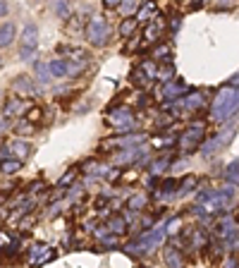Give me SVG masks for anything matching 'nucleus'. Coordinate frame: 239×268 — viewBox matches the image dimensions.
<instances>
[{"label":"nucleus","instance_id":"f257e3e1","mask_svg":"<svg viewBox=\"0 0 239 268\" xmlns=\"http://www.w3.org/2000/svg\"><path fill=\"white\" fill-rule=\"evenodd\" d=\"M239 113V87H222L210 103V122H225Z\"/></svg>","mask_w":239,"mask_h":268},{"label":"nucleus","instance_id":"f03ea898","mask_svg":"<svg viewBox=\"0 0 239 268\" xmlns=\"http://www.w3.org/2000/svg\"><path fill=\"white\" fill-rule=\"evenodd\" d=\"M168 237V232H165V228H144L137 237L132 239L127 247H124V251L129 254V256H141V254H151L153 249H158L163 242Z\"/></svg>","mask_w":239,"mask_h":268},{"label":"nucleus","instance_id":"7ed1b4c3","mask_svg":"<svg viewBox=\"0 0 239 268\" xmlns=\"http://www.w3.org/2000/svg\"><path fill=\"white\" fill-rule=\"evenodd\" d=\"M204 137H206V125H204V122H194V125H189V127L177 137L179 156H189L191 151H196L199 146H201Z\"/></svg>","mask_w":239,"mask_h":268},{"label":"nucleus","instance_id":"20e7f679","mask_svg":"<svg viewBox=\"0 0 239 268\" xmlns=\"http://www.w3.org/2000/svg\"><path fill=\"white\" fill-rule=\"evenodd\" d=\"M108 125H113L118 132L127 134V132H134L137 127V118H134V110L127 108V106H113L110 113H108Z\"/></svg>","mask_w":239,"mask_h":268},{"label":"nucleus","instance_id":"39448f33","mask_svg":"<svg viewBox=\"0 0 239 268\" xmlns=\"http://www.w3.org/2000/svg\"><path fill=\"white\" fill-rule=\"evenodd\" d=\"M110 38V27L103 17H91L89 24H86V41L96 48H103Z\"/></svg>","mask_w":239,"mask_h":268},{"label":"nucleus","instance_id":"423d86ee","mask_svg":"<svg viewBox=\"0 0 239 268\" xmlns=\"http://www.w3.org/2000/svg\"><path fill=\"white\" fill-rule=\"evenodd\" d=\"M163 31H168V19L163 15H153V19L146 22V29H144V43L146 46H155L158 38L163 36Z\"/></svg>","mask_w":239,"mask_h":268},{"label":"nucleus","instance_id":"0eeeda50","mask_svg":"<svg viewBox=\"0 0 239 268\" xmlns=\"http://www.w3.org/2000/svg\"><path fill=\"white\" fill-rule=\"evenodd\" d=\"M175 103H177V106H182L184 110L196 113V110H201V108L208 103V98H206V93H204V91H191V89H189L184 96H179Z\"/></svg>","mask_w":239,"mask_h":268},{"label":"nucleus","instance_id":"6e6552de","mask_svg":"<svg viewBox=\"0 0 239 268\" xmlns=\"http://www.w3.org/2000/svg\"><path fill=\"white\" fill-rule=\"evenodd\" d=\"M189 91V87L179 79H170V82H163V87L158 89V101H177L179 96H184Z\"/></svg>","mask_w":239,"mask_h":268},{"label":"nucleus","instance_id":"1a4fd4ad","mask_svg":"<svg viewBox=\"0 0 239 268\" xmlns=\"http://www.w3.org/2000/svg\"><path fill=\"white\" fill-rule=\"evenodd\" d=\"M230 139H232V134H227V132H225V134L210 137L208 142H201V156H204V158H210V156H215V153L222 149V146H225Z\"/></svg>","mask_w":239,"mask_h":268},{"label":"nucleus","instance_id":"9d476101","mask_svg":"<svg viewBox=\"0 0 239 268\" xmlns=\"http://www.w3.org/2000/svg\"><path fill=\"white\" fill-rule=\"evenodd\" d=\"M24 113H27V103H24L22 98L12 96V98H7V101H5V108H2V118L12 120V118H19V115H24Z\"/></svg>","mask_w":239,"mask_h":268},{"label":"nucleus","instance_id":"9b49d317","mask_svg":"<svg viewBox=\"0 0 239 268\" xmlns=\"http://www.w3.org/2000/svg\"><path fill=\"white\" fill-rule=\"evenodd\" d=\"M38 46V27L34 22H27V27L19 34V48H36Z\"/></svg>","mask_w":239,"mask_h":268},{"label":"nucleus","instance_id":"f8f14e48","mask_svg":"<svg viewBox=\"0 0 239 268\" xmlns=\"http://www.w3.org/2000/svg\"><path fill=\"white\" fill-rule=\"evenodd\" d=\"M232 230H235V218H232V215H220V218L215 220V225H213V232H215L218 239H225Z\"/></svg>","mask_w":239,"mask_h":268},{"label":"nucleus","instance_id":"ddd939ff","mask_svg":"<svg viewBox=\"0 0 239 268\" xmlns=\"http://www.w3.org/2000/svg\"><path fill=\"white\" fill-rule=\"evenodd\" d=\"M158 12V5H155V0H146V2H141L139 5V10L134 12V19L139 22V24H146L149 19H153V15Z\"/></svg>","mask_w":239,"mask_h":268},{"label":"nucleus","instance_id":"4468645a","mask_svg":"<svg viewBox=\"0 0 239 268\" xmlns=\"http://www.w3.org/2000/svg\"><path fill=\"white\" fill-rule=\"evenodd\" d=\"M175 192H177V179L175 178H165L160 184H155V197L158 199H170V197H175Z\"/></svg>","mask_w":239,"mask_h":268},{"label":"nucleus","instance_id":"2eb2a0df","mask_svg":"<svg viewBox=\"0 0 239 268\" xmlns=\"http://www.w3.org/2000/svg\"><path fill=\"white\" fill-rule=\"evenodd\" d=\"M12 87H15V91H17V93H24V96H31V93H36V84L31 82V77H27V74H22V77H15Z\"/></svg>","mask_w":239,"mask_h":268},{"label":"nucleus","instance_id":"dca6fc26","mask_svg":"<svg viewBox=\"0 0 239 268\" xmlns=\"http://www.w3.org/2000/svg\"><path fill=\"white\" fill-rule=\"evenodd\" d=\"M153 82H155V79H151L139 65L132 70V84H134V87H139V89H149V87H153Z\"/></svg>","mask_w":239,"mask_h":268},{"label":"nucleus","instance_id":"f3484780","mask_svg":"<svg viewBox=\"0 0 239 268\" xmlns=\"http://www.w3.org/2000/svg\"><path fill=\"white\" fill-rule=\"evenodd\" d=\"M15 36H17V27H15L12 22H5V24L0 27V48H7V46L15 41Z\"/></svg>","mask_w":239,"mask_h":268},{"label":"nucleus","instance_id":"a211bd4d","mask_svg":"<svg viewBox=\"0 0 239 268\" xmlns=\"http://www.w3.org/2000/svg\"><path fill=\"white\" fill-rule=\"evenodd\" d=\"M108 230L113 232V235H127V220L122 218V215H108Z\"/></svg>","mask_w":239,"mask_h":268},{"label":"nucleus","instance_id":"6ab92c4d","mask_svg":"<svg viewBox=\"0 0 239 268\" xmlns=\"http://www.w3.org/2000/svg\"><path fill=\"white\" fill-rule=\"evenodd\" d=\"M155 79H158V82H170V79H175V65H172V60H165V62L158 67Z\"/></svg>","mask_w":239,"mask_h":268},{"label":"nucleus","instance_id":"aec40b11","mask_svg":"<svg viewBox=\"0 0 239 268\" xmlns=\"http://www.w3.org/2000/svg\"><path fill=\"white\" fill-rule=\"evenodd\" d=\"M139 29V22L134 19V17H124L122 22H120V36L122 38H129V36H134Z\"/></svg>","mask_w":239,"mask_h":268},{"label":"nucleus","instance_id":"412c9836","mask_svg":"<svg viewBox=\"0 0 239 268\" xmlns=\"http://www.w3.org/2000/svg\"><path fill=\"white\" fill-rule=\"evenodd\" d=\"M34 72H36V79H38L41 84H48V82L53 79L51 67H48L46 62H41V60H36V62H34Z\"/></svg>","mask_w":239,"mask_h":268},{"label":"nucleus","instance_id":"4be33fe9","mask_svg":"<svg viewBox=\"0 0 239 268\" xmlns=\"http://www.w3.org/2000/svg\"><path fill=\"white\" fill-rule=\"evenodd\" d=\"M19 168H22V158H5V161H0V173L2 175H12V173H19Z\"/></svg>","mask_w":239,"mask_h":268},{"label":"nucleus","instance_id":"5701e85b","mask_svg":"<svg viewBox=\"0 0 239 268\" xmlns=\"http://www.w3.org/2000/svg\"><path fill=\"white\" fill-rule=\"evenodd\" d=\"M7 149H10V153H12L15 158H27V156L31 153L29 144H27V142H19V139H15V142H12Z\"/></svg>","mask_w":239,"mask_h":268},{"label":"nucleus","instance_id":"b1692460","mask_svg":"<svg viewBox=\"0 0 239 268\" xmlns=\"http://www.w3.org/2000/svg\"><path fill=\"white\" fill-rule=\"evenodd\" d=\"M151 58L155 60V62H165V60H172V48H170L168 43H160V46H155V48H153Z\"/></svg>","mask_w":239,"mask_h":268},{"label":"nucleus","instance_id":"393cba45","mask_svg":"<svg viewBox=\"0 0 239 268\" xmlns=\"http://www.w3.org/2000/svg\"><path fill=\"white\" fill-rule=\"evenodd\" d=\"M51 74L53 77H67V58H55V60H51Z\"/></svg>","mask_w":239,"mask_h":268},{"label":"nucleus","instance_id":"a878e982","mask_svg":"<svg viewBox=\"0 0 239 268\" xmlns=\"http://www.w3.org/2000/svg\"><path fill=\"white\" fill-rule=\"evenodd\" d=\"M146 206H149V194H134L127 201V209H132V211H144Z\"/></svg>","mask_w":239,"mask_h":268},{"label":"nucleus","instance_id":"bb28decb","mask_svg":"<svg viewBox=\"0 0 239 268\" xmlns=\"http://www.w3.org/2000/svg\"><path fill=\"white\" fill-rule=\"evenodd\" d=\"M139 5H141V0H120L118 10L124 17H134V12L139 10Z\"/></svg>","mask_w":239,"mask_h":268},{"label":"nucleus","instance_id":"cd10ccee","mask_svg":"<svg viewBox=\"0 0 239 268\" xmlns=\"http://www.w3.org/2000/svg\"><path fill=\"white\" fill-rule=\"evenodd\" d=\"M163 261H165V266H182L184 264V259L179 256L177 249H165L163 251Z\"/></svg>","mask_w":239,"mask_h":268},{"label":"nucleus","instance_id":"c85d7f7f","mask_svg":"<svg viewBox=\"0 0 239 268\" xmlns=\"http://www.w3.org/2000/svg\"><path fill=\"white\" fill-rule=\"evenodd\" d=\"M170 163H172V156H168V153H165V156H160V158L151 165V175H160L163 170H168V165H170Z\"/></svg>","mask_w":239,"mask_h":268},{"label":"nucleus","instance_id":"c756f323","mask_svg":"<svg viewBox=\"0 0 239 268\" xmlns=\"http://www.w3.org/2000/svg\"><path fill=\"white\" fill-rule=\"evenodd\" d=\"M194 187H196V178H194V175H187V178L182 179V184L177 187V192H175V194H177V197H187Z\"/></svg>","mask_w":239,"mask_h":268},{"label":"nucleus","instance_id":"7c9ffc66","mask_svg":"<svg viewBox=\"0 0 239 268\" xmlns=\"http://www.w3.org/2000/svg\"><path fill=\"white\" fill-rule=\"evenodd\" d=\"M77 175H79V170H77V168H69V170H67V173H65V175H62V178L58 179V187H62V189H67L69 184H74V179H77Z\"/></svg>","mask_w":239,"mask_h":268},{"label":"nucleus","instance_id":"2f4dec72","mask_svg":"<svg viewBox=\"0 0 239 268\" xmlns=\"http://www.w3.org/2000/svg\"><path fill=\"white\" fill-rule=\"evenodd\" d=\"M225 178H227V182H232V184H237L239 187V161H232V163L227 165Z\"/></svg>","mask_w":239,"mask_h":268},{"label":"nucleus","instance_id":"473e14b6","mask_svg":"<svg viewBox=\"0 0 239 268\" xmlns=\"http://www.w3.org/2000/svg\"><path fill=\"white\" fill-rule=\"evenodd\" d=\"M67 192H69V194H67V199H69V201L82 199V197H84V184H69V187H67Z\"/></svg>","mask_w":239,"mask_h":268},{"label":"nucleus","instance_id":"72a5a7b5","mask_svg":"<svg viewBox=\"0 0 239 268\" xmlns=\"http://www.w3.org/2000/svg\"><path fill=\"white\" fill-rule=\"evenodd\" d=\"M165 232H168V235H182V218H179V215L165 225Z\"/></svg>","mask_w":239,"mask_h":268},{"label":"nucleus","instance_id":"f704fd0d","mask_svg":"<svg viewBox=\"0 0 239 268\" xmlns=\"http://www.w3.org/2000/svg\"><path fill=\"white\" fill-rule=\"evenodd\" d=\"M98 163H101V161H96V158H89L86 163H82V165H79V173H84V175H91V173H96Z\"/></svg>","mask_w":239,"mask_h":268},{"label":"nucleus","instance_id":"c9c22d12","mask_svg":"<svg viewBox=\"0 0 239 268\" xmlns=\"http://www.w3.org/2000/svg\"><path fill=\"white\" fill-rule=\"evenodd\" d=\"M55 12H58L62 19H67V17H69V2H67V0H58V5H55Z\"/></svg>","mask_w":239,"mask_h":268},{"label":"nucleus","instance_id":"e433bc0d","mask_svg":"<svg viewBox=\"0 0 239 268\" xmlns=\"http://www.w3.org/2000/svg\"><path fill=\"white\" fill-rule=\"evenodd\" d=\"M41 115H43V110H41V108H29V110L24 113V118L29 120V122H34V125L41 120Z\"/></svg>","mask_w":239,"mask_h":268},{"label":"nucleus","instance_id":"4c0bfd02","mask_svg":"<svg viewBox=\"0 0 239 268\" xmlns=\"http://www.w3.org/2000/svg\"><path fill=\"white\" fill-rule=\"evenodd\" d=\"M36 55H38V51H36V48H19V58L27 60V62H31Z\"/></svg>","mask_w":239,"mask_h":268},{"label":"nucleus","instance_id":"58836bf2","mask_svg":"<svg viewBox=\"0 0 239 268\" xmlns=\"http://www.w3.org/2000/svg\"><path fill=\"white\" fill-rule=\"evenodd\" d=\"M137 48H139V38H137V34H134V36H129V43L124 46V51L132 53V51H137Z\"/></svg>","mask_w":239,"mask_h":268},{"label":"nucleus","instance_id":"ea45409f","mask_svg":"<svg viewBox=\"0 0 239 268\" xmlns=\"http://www.w3.org/2000/svg\"><path fill=\"white\" fill-rule=\"evenodd\" d=\"M41 189H43V182H31L29 189H27V194H29V197H34V194H36V192H41Z\"/></svg>","mask_w":239,"mask_h":268},{"label":"nucleus","instance_id":"a19ab883","mask_svg":"<svg viewBox=\"0 0 239 268\" xmlns=\"http://www.w3.org/2000/svg\"><path fill=\"white\" fill-rule=\"evenodd\" d=\"M179 22H182V19H179V17H172V19H170V22H168V31H172V34H175V31L179 29Z\"/></svg>","mask_w":239,"mask_h":268},{"label":"nucleus","instance_id":"79ce46f5","mask_svg":"<svg viewBox=\"0 0 239 268\" xmlns=\"http://www.w3.org/2000/svg\"><path fill=\"white\" fill-rule=\"evenodd\" d=\"M108 10H118V5H120V0H101Z\"/></svg>","mask_w":239,"mask_h":268},{"label":"nucleus","instance_id":"37998d69","mask_svg":"<svg viewBox=\"0 0 239 268\" xmlns=\"http://www.w3.org/2000/svg\"><path fill=\"white\" fill-rule=\"evenodd\" d=\"M149 103H151L149 96H146V93H139V108H146Z\"/></svg>","mask_w":239,"mask_h":268},{"label":"nucleus","instance_id":"c03bdc74","mask_svg":"<svg viewBox=\"0 0 239 268\" xmlns=\"http://www.w3.org/2000/svg\"><path fill=\"white\" fill-rule=\"evenodd\" d=\"M5 158H12V153L7 146H0V161H5Z\"/></svg>","mask_w":239,"mask_h":268},{"label":"nucleus","instance_id":"a18cd8bd","mask_svg":"<svg viewBox=\"0 0 239 268\" xmlns=\"http://www.w3.org/2000/svg\"><path fill=\"white\" fill-rule=\"evenodd\" d=\"M7 10H10V7H7V0H0V17L7 15Z\"/></svg>","mask_w":239,"mask_h":268},{"label":"nucleus","instance_id":"49530a36","mask_svg":"<svg viewBox=\"0 0 239 268\" xmlns=\"http://www.w3.org/2000/svg\"><path fill=\"white\" fill-rule=\"evenodd\" d=\"M60 209H62L60 204H53V206L48 209V213H51V215H58V213H60Z\"/></svg>","mask_w":239,"mask_h":268},{"label":"nucleus","instance_id":"de8ad7c7","mask_svg":"<svg viewBox=\"0 0 239 268\" xmlns=\"http://www.w3.org/2000/svg\"><path fill=\"white\" fill-rule=\"evenodd\" d=\"M230 84H232V87H239V74H235V77L230 79Z\"/></svg>","mask_w":239,"mask_h":268},{"label":"nucleus","instance_id":"09e8293b","mask_svg":"<svg viewBox=\"0 0 239 268\" xmlns=\"http://www.w3.org/2000/svg\"><path fill=\"white\" fill-rule=\"evenodd\" d=\"M191 2H194V7H201L204 5V0H191Z\"/></svg>","mask_w":239,"mask_h":268},{"label":"nucleus","instance_id":"8fccbe9b","mask_svg":"<svg viewBox=\"0 0 239 268\" xmlns=\"http://www.w3.org/2000/svg\"><path fill=\"white\" fill-rule=\"evenodd\" d=\"M0 67H2V58H0Z\"/></svg>","mask_w":239,"mask_h":268},{"label":"nucleus","instance_id":"3c124183","mask_svg":"<svg viewBox=\"0 0 239 268\" xmlns=\"http://www.w3.org/2000/svg\"><path fill=\"white\" fill-rule=\"evenodd\" d=\"M0 98H2V91H0Z\"/></svg>","mask_w":239,"mask_h":268}]
</instances>
